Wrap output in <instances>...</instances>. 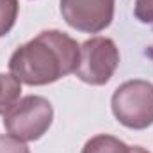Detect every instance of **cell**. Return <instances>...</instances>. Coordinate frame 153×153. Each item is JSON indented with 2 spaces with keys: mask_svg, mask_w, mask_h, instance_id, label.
Instances as JSON below:
<instances>
[{
  "mask_svg": "<svg viewBox=\"0 0 153 153\" xmlns=\"http://www.w3.org/2000/svg\"><path fill=\"white\" fill-rule=\"evenodd\" d=\"M114 4L116 0H61V14L75 30L96 34L112 23Z\"/></svg>",
  "mask_w": 153,
  "mask_h": 153,
  "instance_id": "5",
  "label": "cell"
},
{
  "mask_svg": "<svg viewBox=\"0 0 153 153\" xmlns=\"http://www.w3.org/2000/svg\"><path fill=\"white\" fill-rule=\"evenodd\" d=\"M53 121V109L52 103L43 96H25L20 98L5 114H4V126L9 135L29 143L41 139Z\"/></svg>",
  "mask_w": 153,
  "mask_h": 153,
  "instance_id": "3",
  "label": "cell"
},
{
  "mask_svg": "<svg viewBox=\"0 0 153 153\" xmlns=\"http://www.w3.org/2000/svg\"><path fill=\"white\" fill-rule=\"evenodd\" d=\"M148 53H150V57H153V46L150 48V52H148Z\"/></svg>",
  "mask_w": 153,
  "mask_h": 153,
  "instance_id": "11",
  "label": "cell"
},
{
  "mask_svg": "<svg viewBox=\"0 0 153 153\" xmlns=\"http://www.w3.org/2000/svg\"><path fill=\"white\" fill-rule=\"evenodd\" d=\"M82 153H130V146H126L117 137L100 134V135L91 137L84 144Z\"/></svg>",
  "mask_w": 153,
  "mask_h": 153,
  "instance_id": "6",
  "label": "cell"
},
{
  "mask_svg": "<svg viewBox=\"0 0 153 153\" xmlns=\"http://www.w3.org/2000/svg\"><path fill=\"white\" fill-rule=\"evenodd\" d=\"M80 45L61 30H43L18 46L9 59V71L22 84L46 85L73 73L78 66Z\"/></svg>",
  "mask_w": 153,
  "mask_h": 153,
  "instance_id": "1",
  "label": "cell"
},
{
  "mask_svg": "<svg viewBox=\"0 0 153 153\" xmlns=\"http://www.w3.org/2000/svg\"><path fill=\"white\" fill-rule=\"evenodd\" d=\"M18 0H0V38L9 34L18 18Z\"/></svg>",
  "mask_w": 153,
  "mask_h": 153,
  "instance_id": "7",
  "label": "cell"
},
{
  "mask_svg": "<svg viewBox=\"0 0 153 153\" xmlns=\"http://www.w3.org/2000/svg\"><path fill=\"white\" fill-rule=\"evenodd\" d=\"M0 153H30V150L13 135H0Z\"/></svg>",
  "mask_w": 153,
  "mask_h": 153,
  "instance_id": "8",
  "label": "cell"
},
{
  "mask_svg": "<svg viewBox=\"0 0 153 153\" xmlns=\"http://www.w3.org/2000/svg\"><path fill=\"white\" fill-rule=\"evenodd\" d=\"M116 119L132 130L153 125V84L148 80H128L121 84L111 100Z\"/></svg>",
  "mask_w": 153,
  "mask_h": 153,
  "instance_id": "2",
  "label": "cell"
},
{
  "mask_svg": "<svg viewBox=\"0 0 153 153\" xmlns=\"http://www.w3.org/2000/svg\"><path fill=\"white\" fill-rule=\"evenodd\" d=\"M119 64V50L111 38L96 36L80 45V57L75 73L91 85H105Z\"/></svg>",
  "mask_w": 153,
  "mask_h": 153,
  "instance_id": "4",
  "label": "cell"
},
{
  "mask_svg": "<svg viewBox=\"0 0 153 153\" xmlns=\"http://www.w3.org/2000/svg\"><path fill=\"white\" fill-rule=\"evenodd\" d=\"M130 153H150V152L141 148V146H130Z\"/></svg>",
  "mask_w": 153,
  "mask_h": 153,
  "instance_id": "10",
  "label": "cell"
},
{
  "mask_svg": "<svg viewBox=\"0 0 153 153\" xmlns=\"http://www.w3.org/2000/svg\"><path fill=\"white\" fill-rule=\"evenodd\" d=\"M134 13L141 23L153 25V0H135Z\"/></svg>",
  "mask_w": 153,
  "mask_h": 153,
  "instance_id": "9",
  "label": "cell"
}]
</instances>
